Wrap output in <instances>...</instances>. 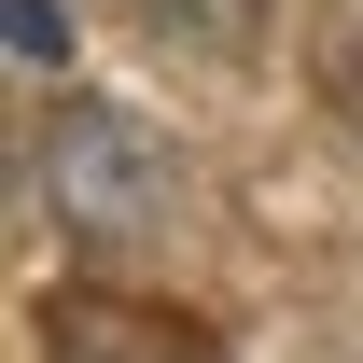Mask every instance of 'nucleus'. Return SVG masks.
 I'll list each match as a JSON object with an SVG mask.
<instances>
[{
  "label": "nucleus",
  "mask_w": 363,
  "mask_h": 363,
  "mask_svg": "<svg viewBox=\"0 0 363 363\" xmlns=\"http://www.w3.org/2000/svg\"><path fill=\"white\" fill-rule=\"evenodd\" d=\"M43 196L70 210V238L140 252V238L182 210V168H168V140L140 126V112H112V98H56V112H43Z\"/></svg>",
  "instance_id": "nucleus-1"
},
{
  "label": "nucleus",
  "mask_w": 363,
  "mask_h": 363,
  "mask_svg": "<svg viewBox=\"0 0 363 363\" xmlns=\"http://www.w3.org/2000/svg\"><path fill=\"white\" fill-rule=\"evenodd\" d=\"M0 14H14V56H28V70H70V14H56V0H0Z\"/></svg>",
  "instance_id": "nucleus-4"
},
{
  "label": "nucleus",
  "mask_w": 363,
  "mask_h": 363,
  "mask_svg": "<svg viewBox=\"0 0 363 363\" xmlns=\"http://www.w3.org/2000/svg\"><path fill=\"white\" fill-rule=\"evenodd\" d=\"M112 14H140L154 43H196V56H252V28H266V0H112Z\"/></svg>",
  "instance_id": "nucleus-3"
},
{
  "label": "nucleus",
  "mask_w": 363,
  "mask_h": 363,
  "mask_svg": "<svg viewBox=\"0 0 363 363\" xmlns=\"http://www.w3.org/2000/svg\"><path fill=\"white\" fill-rule=\"evenodd\" d=\"M43 350L56 363H224L210 321L140 308V294H43Z\"/></svg>",
  "instance_id": "nucleus-2"
}]
</instances>
